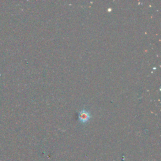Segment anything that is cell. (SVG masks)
Here are the masks:
<instances>
[{
  "label": "cell",
  "mask_w": 161,
  "mask_h": 161,
  "mask_svg": "<svg viewBox=\"0 0 161 161\" xmlns=\"http://www.w3.org/2000/svg\"><path fill=\"white\" fill-rule=\"evenodd\" d=\"M90 118H91L90 113L86 110L80 111L79 114V119L80 122L82 123L87 122L90 119Z\"/></svg>",
  "instance_id": "cell-1"
}]
</instances>
